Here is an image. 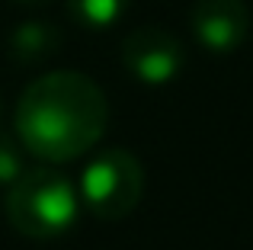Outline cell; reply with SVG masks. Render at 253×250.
<instances>
[{
    "label": "cell",
    "mask_w": 253,
    "mask_h": 250,
    "mask_svg": "<svg viewBox=\"0 0 253 250\" xmlns=\"http://www.w3.org/2000/svg\"><path fill=\"white\" fill-rule=\"evenodd\" d=\"M16 138L29 154L64 164L86 154L109 125V100L81 71H48L23 90L16 103Z\"/></svg>",
    "instance_id": "1"
},
{
    "label": "cell",
    "mask_w": 253,
    "mask_h": 250,
    "mask_svg": "<svg viewBox=\"0 0 253 250\" xmlns=\"http://www.w3.org/2000/svg\"><path fill=\"white\" fill-rule=\"evenodd\" d=\"M3 215L13 231L32 241H48L71 231L81 215V193L55 167L26 170L16 183L6 186Z\"/></svg>",
    "instance_id": "2"
},
{
    "label": "cell",
    "mask_w": 253,
    "mask_h": 250,
    "mask_svg": "<svg viewBox=\"0 0 253 250\" xmlns=\"http://www.w3.org/2000/svg\"><path fill=\"white\" fill-rule=\"evenodd\" d=\"M81 202L103 221H119L138 208L144 196V167L131 151L106 148L81 173Z\"/></svg>",
    "instance_id": "3"
},
{
    "label": "cell",
    "mask_w": 253,
    "mask_h": 250,
    "mask_svg": "<svg viewBox=\"0 0 253 250\" xmlns=\"http://www.w3.org/2000/svg\"><path fill=\"white\" fill-rule=\"evenodd\" d=\"M122 64L135 81L161 87L179 77L186 51L183 42L164 26H138L122 39Z\"/></svg>",
    "instance_id": "4"
},
{
    "label": "cell",
    "mask_w": 253,
    "mask_h": 250,
    "mask_svg": "<svg viewBox=\"0 0 253 250\" xmlns=\"http://www.w3.org/2000/svg\"><path fill=\"white\" fill-rule=\"evenodd\" d=\"M192 36L215 55L241 48L250 32V10L244 0H196L189 10Z\"/></svg>",
    "instance_id": "5"
},
{
    "label": "cell",
    "mask_w": 253,
    "mask_h": 250,
    "mask_svg": "<svg viewBox=\"0 0 253 250\" xmlns=\"http://www.w3.org/2000/svg\"><path fill=\"white\" fill-rule=\"evenodd\" d=\"M64 36L55 23H45V19H26L16 29L6 36V55L13 64H42L61 48Z\"/></svg>",
    "instance_id": "6"
},
{
    "label": "cell",
    "mask_w": 253,
    "mask_h": 250,
    "mask_svg": "<svg viewBox=\"0 0 253 250\" xmlns=\"http://www.w3.org/2000/svg\"><path fill=\"white\" fill-rule=\"evenodd\" d=\"M131 0H68L71 19H77L86 29H109L125 16Z\"/></svg>",
    "instance_id": "7"
},
{
    "label": "cell",
    "mask_w": 253,
    "mask_h": 250,
    "mask_svg": "<svg viewBox=\"0 0 253 250\" xmlns=\"http://www.w3.org/2000/svg\"><path fill=\"white\" fill-rule=\"evenodd\" d=\"M26 148L19 138L0 131V186H10L26 173Z\"/></svg>",
    "instance_id": "8"
},
{
    "label": "cell",
    "mask_w": 253,
    "mask_h": 250,
    "mask_svg": "<svg viewBox=\"0 0 253 250\" xmlns=\"http://www.w3.org/2000/svg\"><path fill=\"white\" fill-rule=\"evenodd\" d=\"M16 3H23V6H45V3H51V0H16Z\"/></svg>",
    "instance_id": "9"
}]
</instances>
